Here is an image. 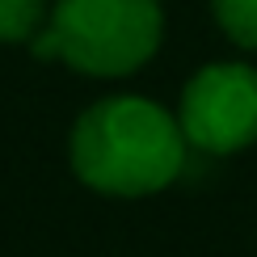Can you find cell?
<instances>
[{
	"instance_id": "1",
	"label": "cell",
	"mask_w": 257,
	"mask_h": 257,
	"mask_svg": "<svg viewBox=\"0 0 257 257\" xmlns=\"http://www.w3.org/2000/svg\"><path fill=\"white\" fill-rule=\"evenodd\" d=\"M186 148L177 114L135 93L89 105L68 139L72 173L89 190L114 198H144L165 190L186 165Z\"/></svg>"
},
{
	"instance_id": "2",
	"label": "cell",
	"mask_w": 257,
	"mask_h": 257,
	"mask_svg": "<svg viewBox=\"0 0 257 257\" xmlns=\"http://www.w3.org/2000/svg\"><path fill=\"white\" fill-rule=\"evenodd\" d=\"M160 0H55L30 42L38 59H59L84 76H131L160 51Z\"/></svg>"
},
{
	"instance_id": "3",
	"label": "cell",
	"mask_w": 257,
	"mask_h": 257,
	"mask_svg": "<svg viewBox=\"0 0 257 257\" xmlns=\"http://www.w3.org/2000/svg\"><path fill=\"white\" fill-rule=\"evenodd\" d=\"M190 148L232 156L257 144V68L249 63H207L181 89L177 110Z\"/></svg>"
},
{
	"instance_id": "4",
	"label": "cell",
	"mask_w": 257,
	"mask_h": 257,
	"mask_svg": "<svg viewBox=\"0 0 257 257\" xmlns=\"http://www.w3.org/2000/svg\"><path fill=\"white\" fill-rule=\"evenodd\" d=\"M47 17V0H0V42H34Z\"/></svg>"
},
{
	"instance_id": "5",
	"label": "cell",
	"mask_w": 257,
	"mask_h": 257,
	"mask_svg": "<svg viewBox=\"0 0 257 257\" xmlns=\"http://www.w3.org/2000/svg\"><path fill=\"white\" fill-rule=\"evenodd\" d=\"M219 30L228 34L236 47L257 51V0H211Z\"/></svg>"
}]
</instances>
